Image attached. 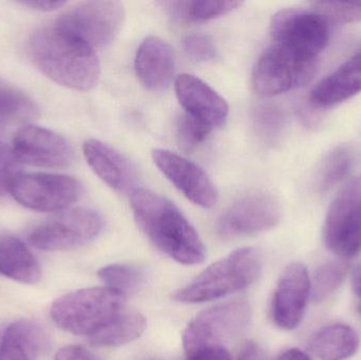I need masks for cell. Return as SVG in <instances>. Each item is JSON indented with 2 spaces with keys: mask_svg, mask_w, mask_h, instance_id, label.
<instances>
[{
  "mask_svg": "<svg viewBox=\"0 0 361 360\" xmlns=\"http://www.w3.org/2000/svg\"><path fill=\"white\" fill-rule=\"evenodd\" d=\"M311 6L328 20L353 23L361 21V1H316Z\"/></svg>",
  "mask_w": 361,
  "mask_h": 360,
  "instance_id": "31",
  "label": "cell"
},
{
  "mask_svg": "<svg viewBox=\"0 0 361 360\" xmlns=\"http://www.w3.org/2000/svg\"><path fill=\"white\" fill-rule=\"evenodd\" d=\"M103 225V218L93 209H68L36 226L29 240L42 251H69L94 240Z\"/></svg>",
  "mask_w": 361,
  "mask_h": 360,
  "instance_id": "8",
  "label": "cell"
},
{
  "mask_svg": "<svg viewBox=\"0 0 361 360\" xmlns=\"http://www.w3.org/2000/svg\"><path fill=\"white\" fill-rule=\"evenodd\" d=\"M53 360H99V357L88 349L78 345H71L61 348Z\"/></svg>",
  "mask_w": 361,
  "mask_h": 360,
  "instance_id": "34",
  "label": "cell"
},
{
  "mask_svg": "<svg viewBox=\"0 0 361 360\" xmlns=\"http://www.w3.org/2000/svg\"><path fill=\"white\" fill-rule=\"evenodd\" d=\"M237 360H265V355L258 345L247 342L242 349Z\"/></svg>",
  "mask_w": 361,
  "mask_h": 360,
  "instance_id": "37",
  "label": "cell"
},
{
  "mask_svg": "<svg viewBox=\"0 0 361 360\" xmlns=\"http://www.w3.org/2000/svg\"><path fill=\"white\" fill-rule=\"evenodd\" d=\"M177 141L184 151H192L205 141L212 129L186 113L180 116L177 123Z\"/></svg>",
  "mask_w": 361,
  "mask_h": 360,
  "instance_id": "30",
  "label": "cell"
},
{
  "mask_svg": "<svg viewBox=\"0 0 361 360\" xmlns=\"http://www.w3.org/2000/svg\"><path fill=\"white\" fill-rule=\"evenodd\" d=\"M262 272L258 249L244 247L214 262L173 295L176 302L200 304L226 297L254 285Z\"/></svg>",
  "mask_w": 361,
  "mask_h": 360,
  "instance_id": "3",
  "label": "cell"
},
{
  "mask_svg": "<svg viewBox=\"0 0 361 360\" xmlns=\"http://www.w3.org/2000/svg\"><path fill=\"white\" fill-rule=\"evenodd\" d=\"M358 306V312H360V314H361V300H360V302H358V306Z\"/></svg>",
  "mask_w": 361,
  "mask_h": 360,
  "instance_id": "40",
  "label": "cell"
},
{
  "mask_svg": "<svg viewBox=\"0 0 361 360\" xmlns=\"http://www.w3.org/2000/svg\"><path fill=\"white\" fill-rule=\"evenodd\" d=\"M348 271L349 264L345 261L326 262L319 266L311 280V297L314 302H324L335 293L343 285Z\"/></svg>",
  "mask_w": 361,
  "mask_h": 360,
  "instance_id": "27",
  "label": "cell"
},
{
  "mask_svg": "<svg viewBox=\"0 0 361 360\" xmlns=\"http://www.w3.org/2000/svg\"><path fill=\"white\" fill-rule=\"evenodd\" d=\"M326 247L341 259L361 253V173L333 201L324 228Z\"/></svg>",
  "mask_w": 361,
  "mask_h": 360,
  "instance_id": "9",
  "label": "cell"
},
{
  "mask_svg": "<svg viewBox=\"0 0 361 360\" xmlns=\"http://www.w3.org/2000/svg\"><path fill=\"white\" fill-rule=\"evenodd\" d=\"M257 132L269 144L276 143L283 135L286 126L284 112L277 106H262L255 112Z\"/></svg>",
  "mask_w": 361,
  "mask_h": 360,
  "instance_id": "29",
  "label": "cell"
},
{
  "mask_svg": "<svg viewBox=\"0 0 361 360\" xmlns=\"http://www.w3.org/2000/svg\"><path fill=\"white\" fill-rule=\"evenodd\" d=\"M135 72L141 84L150 91H163L171 86L175 75L173 49L156 36L146 38L137 49Z\"/></svg>",
  "mask_w": 361,
  "mask_h": 360,
  "instance_id": "18",
  "label": "cell"
},
{
  "mask_svg": "<svg viewBox=\"0 0 361 360\" xmlns=\"http://www.w3.org/2000/svg\"><path fill=\"white\" fill-rule=\"evenodd\" d=\"M4 330H6V328H0V349H1L2 338H4Z\"/></svg>",
  "mask_w": 361,
  "mask_h": 360,
  "instance_id": "39",
  "label": "cell"
},
{
  "mask_svg": "<svg viewBox=\"0 0 361 360\" xmlns=\"http://www.w3.org/2000/svg\"><path fill=\"white\" fill-rule=\"evenodd\" d=\"M0 274L25 285H34L42 278V268L27 245L13 236L0 238Z\"/></svg>",
  "mask_w": 361,
  "mask_h": 360,
  "instance_id": "21",
  "label": "cell"
},
{
  "mask_svg": "<svg viewBox=\"0 0 361 360\" xmlns=\"http://www.w3.org/2000/svg\"><path fill=\"white\" fill-rule=\"evenodd\" d=\"M146 327L147 323L143 315L125 311L88 340L95 347H120L137 340L145 332Z\"/></svg>",
  "mask_w": 361,
  "mask_h": 360,
  "instance_id": "23",
  "label": "cell"
},
{
  "mask_svg": "<svg viewBox=\"0 0 361 360\" xmlns=\"http://www.w3.org/2000/svg\"><path fill=\"white\" fill-rule=\"evenodd\" d=\"M311 297V278L303 264L294 262L280 276L271 299V318L280 329H296Z\"/></svg>",
  "mask_w": 361,
  "mask_h": 360,
  "instance_id": "15",
  "label": "cell"
},
{
  "mask_svg": "<svg viewBox=\"0 0 361 360\" xmlns=\"http://www.w3.org/2000/svg\"><path fill=\"white\" fill-rule=\"evenodd\" d=\"M175 89L187 116L212 130L224 124L228 116V104L203 80L190 74H182L176 80Z\"/></svg>",
  "mask_w": 361,
  "mask_h": 360,
  "instance_id": "16",
  "label": "cell"
},
{
  "mask_svg": "<svg viewBox=\"0 0 361 360\" xmlns=\"http://www.w3.org/2000/svg\"><path fill=\"white\" fill-rule=\"evenodd\" d=\"M152 160L159 170L193 204L203 209H212L216 204V186L199 165L167 149L154 150Z\"/></svg>",
  "mask_w": 361,
  "mask_h": 360,
  "instance_id": "14",
  "label": "cell"
},
{
  "mask_svg": "<svg viewBox=\"0 0 361 360\" xmlns=\"http://www.w3.org/2000/svg\"><path fill=\"white\" fill-rule=\"evenodd\" d=\"M252 308L246 300H233L207 309L197 314L183 333L186 353L223 347L237 340L250 325Z\"/></svg>",
  "mask_w": 361,
  "mask_h": 360,
  "instance_id": "7",
  "label": "cell"
},
{
  "mask_svg": "<svg viewBox=\"0 0 361 360\" xmlns=\"http://www.w3.org/2000/svg\"><path fill=\"white\" fill-rule=\"evenodd\" d=\"M99 278L106 287L126 296L137 291L144 280V275L139 268L125 264H110L104 266L97 273Z\"/></svg>",
  "mask_w": 361,
  "mask_h": 360,
  "instance_id": "28",
  "label": "cell"
},
{
  "mask_svg": "<svg viewBox=\"0 0 361 360\" xmlns=\"http://www.w3.org/2000/svg\"><path fill=\"white\" fill-rule=\"evenodd\" d=\"M186 354V360H231L228 351L223 347H208Z\"/></svg>",
  "mask_w": 361,
  "mask_h": 360,
  "instance_id": "35",
  "label": "cell"
},
{
  "mask_svg": "<svg viewBox=\"0 0 361 360\" xmlns=\"http://www.w3.org/2000/svg\"><path fill=\"white\" fill-rule=\"evenodd\" d=\"M82 152L90 168L110 188L121 194L137 190V168L124 154L95 139L85 142Z\"/></svg>",
  "mask_w": 361,
  "mask_h": 360,
  "instance_id": "17",
  "label": "cell"
},
{
  "mask_svg": "<svg viewBox=\"0 0 361 360\" xmlns=\"http://www.w3.org/2000/svg\"><path fill=\"white\" fill-rule=\"evenodd\" d=\"M126 11L120 1H88L63 12L53 23L89 48L111 44L124 25Z\"/></svg>",
  "mask_w": 361,
  "mask_h": 360,
  "instance_id": "6",
  "label": "cell"
},
{
  "mask_svg": "<svg viewBox=\"0 0 361 360\" xmlns=\"http://www.w3.org/2000/svg\"><path fill=\"white\" fill-rule=\"evenodd\" d=\"M281 219V206L275 197L255 192L239 199L216 222V232L223 238L258 234L275 228Z\"/></svg>",
  "mask_w": 361,
  "mask_h": 360,
  "instance_id": "12",
  "label": "cell"
},
{
  "mask_svg": "<svg viewBox=\"0 0 361 360\" xmlns=\"http://www.w3.org/2000/svg\"><path fill=\"white\" fill-rule=\"evenodd\" d=\"M11 194L25 209L42 213H59L69 209L80 198L82 186L69 175L23 173L13 185Z\"/></svg>",
  "mask_w": 361,
  "mask_h": 360,
  "instance_id": "11",
  "label": "cell"
},
{
  "mask_svg": "<svg viewBox=\"0 0 361 360\" xmlns=\"http://www.w3.org/2000/svg\"><path fill=\"white\" fill-rule=\"evenodd\" d=\"M21 173V163L12 147L0 142V197L11 192Z\"/></svg>",
  "mask_w": 361,
  "mask_h": 360,
  "instance_id": "32",
  "label": "cell"
},
{
  "mask_svg": "<svg viewBox=\"0 0 361 360\" xmlns=\"http://www.w3.org/2000/svg\"><path fill=\"white\" fill-rule=\"evenodd\" d=\"M39 116L37 105L25 92L0 82V132L14 124L30 122Z\"/></svg>",
  "mask_w": 361,
  "mask_h": 360,
  "instance_id": "25",
  "label": "cell"
},
{
  "mask_svg": "<svg viewBox=\"0 0 361 360\" xmlns=\"http://www.w3.org/2000/svg\"><path fill=\"white\" fill-rule=\"evenodd\" d=\"M183 48L187 56L195 63L214 61L218 55L216 44L210 36L193 34L187 36L183 42Z\"/></svg>",
  "mask_w": 361,
  "mask_h": 360,
  "instance_id": "33",
  "label": "cell"
},
{
  "mask_svg": "<svg viewBox=\"0 0 361 360\" xmlns=\"http://www.w3.org/2000/svg\"><path fill=\"white\" fill-rule=\"evenodd\" d=\"M126 296L109 287H89L57 298L50 316L57 327L74 335L91 336L125 312Z\"/></svg>",
  "mask_w": 361,
  "mask_h": 360,
  "instance_id": "4",
  "label": "cell"
},
{
  "mask_svg": "<svg viewBox=\"0 0 361 360\" xmlns=\"http://www.w3.org/2000/svg\"><path fill=\"white\" fill-rule=\"evenodd\" d=\"M27 51L36 68L61 86L88 91L99 82L101 65L94 50L53 25L32 34Z\"/></svg>",
  "mask_w": 361,
  "mask_h": 360,
  "instance_id": "2",
  "label": "cell"
},
{
  "mask_svg": "<svg viewBox=\"0 0 361 360\" xmlns=\"http://www.w3.org/2000/svg\"><path fill=\"white\" fill-rule=\"evenodd\" d=\"M274 44L305 61H317L330 40L329 20L315 8H288L274 15Z\"/></svg>",
  "mask_w": 361,
  "mask_h": 360,
  "instance_id": "5",
  "label": "cell"
},
{
  "mask_svg": "<svg viewBox=\"0 0 361 360\" xmlns=\"http://www.w3.org/2000/svg\"><path fill=\"white\" fill-rule=\"evenodd\" d=\"M131 209L144 234L171 259L185 266H195L205 260V247L199 234L169 199L137 188L131 194Z\"/></svg>",
  "mask_w": 361,
  "mask_h": 360,
  "instance_id": "1",
  "label": "cell"
},
{
  "mask_svg": "<svg viewBox=\"0 0 361 360\" xmlns=\"http://www.w3.org/2000/svg\"><path fill=\"white\" fill-rule=\"evenodd\" d=\"M361 92V50L316 85L309 101L314 108H329Z\"/></svg>",
  "mask_w": 361,
  "mask_h": 360,
  "instance_id": "19",
  "label": "cell"
},
{
  "mask_svg": "<svg viewBox=\"0 0 361 360\" xmlns=\"http://www.w3.org/2000/svg\"><path fill=\"white\" fill-rule=\"evenodd\" d=\"M46 345L44 330L35 321L21 319L4 330L0 360H38Z\"/></svg>",
  "mask_w": 361,
  "mask_h": 360,
  "instance_id": "20",
  "label": "cell"
},
{
  "mask_svg": "<svg viewBox=\"0 0 361 360\" xmlns=\"http://www.w3.org/2000/svg\"><path fill=\"white\" fill-rule=\"evenodd\" d=\"M243 4L241 1L187 0L164 2L171 16L182 23H200L229 14Z\"/></svg>",
  "mask_w": 361,
  "mask_h": 360,
  "instance_id": "24",
  "label": "cell"
},
{
  "mask_svg": "<svg viewBox=\"0 0 361 360\" xmlns=\"http://www.w3.org/2000/svg\"><path fill=\"white\" fill-rule=\"evenodd\" d=\"M356 154L350 145H339L329 152L320 163L316 175V188L326 192L343 181L355 165Z\"/></svg>",
  "mask_w": 361,
  "mask_h": 360,
  "instance_id": "26",
  "label": "cell"
},
{
  "mask_svg": "<svg viewBox=\"0 0 361 360\" xmlns=\"http://www.w3.org/2000/svg\"><path fill=\"white\" fill-rule=\"evenodd\" d=\"M12 149L21 164L42 168H65L75 159L65 137L36 125H25L17 130Z\"/></svg>",
  "mask_w": 361,
  "mask_h": 360,
  "instance_id": "13",
  "label": "cell"
},
{
  "mask_svg": "<svg viewBox=\"0 0 361 360\" xmlns=\"http://www.w3.org/2000/svg\"><path fill=\"white\" fill-rule=\"evenodd\" d=\"M317 61H303L273 44L263 52L252 71L255 90L271 97L305 86L316 73Z\"/></svg>",
  "mask_w": 361,
  "mask_h": 360,
  "instance_id": "10",
  "label": "cell"
},
{
  "mask_svg": "<svg viewBox=\"0 0 361 360\" xmlns=\"http://www.w3.org/2000/svg\"><path fill=\"white\" fill-rule=\"evenodd\" d=\"M277 360H312L311 357L303 352V351L299 350V349H290V350L286 351L282 353Z\"/></svg>",
  "mask_w": 361,
  "mask_h": 360,
  "instance_id": "38",
  "label": "cell"
},
{
  "mask_svg": "<svg viewBox=\"0 0 361 360\" xmlns=\"http://www.w3.org/2000/svg\"><path fill=\"white\" fill-rule=\"evenodd\" d=\"M357 333L347 325H328L316 332L310 342V349L322 360H347L360 348Z\"/></svg>",
  "mask_w": 361,
  "mask_h": 360,
  "instance_id": "22",
  "label": "cell"
},
{
  "mask_svg": "<svg viewBox=\"0 0 361 360\" xmlns=\"http://www.w3.org/2000/svg\"><path fill=\"white\" fill-rule=\"evenodd\" d=\"M19 4L23 6L40 11V12H51L65 6L66 1H50V0H36V1H21Z\"/></svg>",
  "mask_w": 361,
  "mask_h": 360,
  "instance_id": "36",
  "label": "cell"
}]
</instances>
